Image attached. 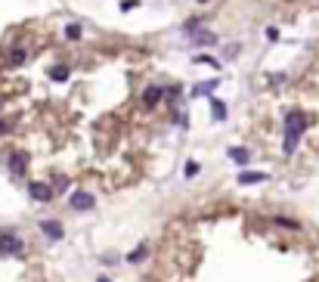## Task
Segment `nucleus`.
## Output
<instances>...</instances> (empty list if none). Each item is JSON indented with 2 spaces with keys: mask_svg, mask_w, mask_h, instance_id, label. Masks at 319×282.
Here are the masks:
<instances>
[{
  "mask_svg": "<svg viewBox=\"0 0 319 282\" xmlns=\"http://www.w3.org/2000/svg\"><path fill=\"white\" fill-rule=\"evenodd\" d=\"M307 130V115H300V112H291L288 121H285V152H294L297 149V139L300 133Z\"/></svg>",
  "mask_w": 319,
  "mask_h": 282,
  "instance_id": "f257e3e1",
  "label": "nucleus"
},
{
  "mask_svg": "<svg viewBox=\"0 0 319 282\" xmlns=\"http://www.w3.org/2000/svg\"><path fill=\"white\" fill-rule=\"evenodd\" d=\"M25 242L16 236V233H0V251L4 254H22Z\"/></svg>",
  "mask_w": 319,
  "mask_h": 282,
  "instance_id": "f03ea898",
  "label": "nucleus"
},
{
  "mask_svg": "<svg viewBox=\"0 0 319 282\" xmlns=\"http://www.w3.org/2000/svg\"><path fill=\"white\" fill-rule=\"evenodd\" d=\"M28 196H31L34 202H53V196H56V192H53V186H50V183L34 180V183L28 186Z\"/></svg>",
  "mask_w": 319,
  "mask_h": 282,
  "instance_id": "7ed1b4c3",
  "label": "nucleus"
},
{
  "mask_svg": "<svg viewBox=\"0 0 319 282\" xmlns=\"http://www.w3.org/2000/svg\"><path fill=\"white\" fill-rule=\"evenodd\" d=\"M41 233H44L47 239H53V242H59V239L65 236V230H62L59 220H41Z\"/></svg>",
  "mask_w": 319,
  "mask_h": 282,
  "instance_id": "20e7f679",
  "label": "nucleus"
},
{
  "mask_svg": "<svg viewBox=\"0 0 319 282\" xmlns=\"http://www.w3.org/2000/svg\"><path fill=\"white\" fill-rule=\"evenodd\" d=\"M68 205H72L75 211H90L93 208V196H90V192H84V189H78L75 196L68 199Z\"/></svg>",
  "mask_w": 319,
  "mask_h": 282,
  "instance_id": "39448f33",
  "label": "nucleus"
},
{
  "mask_svg": "<svg viewBox=\"0 0 319 282\" xmlns=\"http://www.w3.org/2000/svg\"><path fill=\"white\" fill-rule=\"evenodd\" d=\"M239 183H242V186L267 183V174H263V171H242V174H239Z\"/></svg>",
  "mask_w": 319,
  "mask_h": 282,
  "instance_id": "423d86ee",
  "label": "nucleus"
},
{
  "mask_svg": "<svg viewBox=\"0 0 319 282\" xmlns=\"http://www.w3.org/2000/svg\"><path fill=\"white\" fill-rule=\"evenodd\" d=\"M25 165H28V158L22 152H13L10 155V171L16 174V177H22V174H25Z\"/></svg>",
  "mask_w": 319,
  "mask_h": 282,
  "instance_id": "0eeeda50",
  "label": "nucleus"
},
{
  "mask_svg": "<svg viewBox=\"0 0 319 282\" xmlns=\"http://www.w3.org/2000/svg\"><path fill=\"white\" fill-rule=\"evenodd\" d=\"M192 41H196L199 47H211V44H217V34H211V31H199V28H192Z\"/></svg>",
  "mask_w": 319,
  "mask_h": 282,
  "instance_id": "6e6552de",
  "label": "nucleus"
},
{
  "mask_svg": "<svg viewBox=\"0 0 319 282\" xmlns=\"http://www.w3.org/2000/svg\"><path fill=\"white\" fill-rule=\"evenodd\" d=\"M162 93H165V90H162V87H158V84H152V87H149V90L143 93V99H146V109H152V105H155L158 99H162Z\"/></svg>",
  "mask_w": 319,
  "mask_h": 282,
  "instance_id": "1a4fd4ad",
  "label": "nucleus"
},
{
  "mask_svg": "<svg viewBox=\"0 0 319 282\" xmlns=\"http://www.w3.org/2000/svg\"><path fill=\"white\" fill-rule=\"evenodd\" d=\"M211 112H214V118H217V121H223V118H226V105L214 96V99H211Z\"/></svg>",
  "mask_w": 319,
  "mask_h": 282,
  "instance_id": "9d476101",
  "label": "nucleus"
},
{
  "mask_svg": "<svg viewBox=\"0 0 319 282\" xmlns=\"http://www.w3.org/2000/svg\"><path fill=\"white\" fill-rule=\"evenodd\" d=\"M229 158H233V162H239V165H245V162H248V152L239 149V146H233V149H229Z\"/></svg>",
  "mask_w": 319,
  "mask_h": 282,
  "instance_id": "9b49d317",
  "label": "nucleus"
},
{
  "mask_svg": "<svg viewBox=\"0 0 319 282\" xmlns=\"http://www.w3.org/2000/svg\"><path fill=\"white\" fill-rule=\"evenodd\" d=\"M10 62H13V65H22V62H25V50H22V47L13 50V53H10Z\"/></svg>",
  "mask_w": 319,
  "mask_h": 282,
  "instance_id": "f8f14e48",
  "label": "nucleus"
},
{
  "mask_svg": "<svg viewBox=\"0 0 319 282\" xmlns=\"http://www.w3.org/2000/svg\"><path fill=\"white\" fill-rule=\"evenodd\" d=\"M65 38L78 41V38H81V25H65Z\"/></svg>",
  "mask_w": 319,
  "mask_h": 282,
  "instance_id": "ddd939ff",
  "label": "nucleus"
},
{
  "mask_svg": "<svg viewBox=\"0 0 319 282\" xmlns=\"http://www.w3.org/2000/svg\"><path fill=\"white\" fill-rule=\"evenodd\" d=\"M143 257H146V245H139L136 251H130V257H127V260H130V263H136V260H143Z\"/></svg>",
  "mask_w": 319,
  "mask_h": 282,
  "instance_id": "4468645a",
  "label": "nucleus"
},
{
  "mask_svg": "<svg viewBox=\"0 0 319 282\" xmlns=\"http://www.w3.org/2000/svg\"><path fill=\"white\" fill-rule=\"evenodd\" d=\"M199 171H202V165H199V162H186V177H196Z\"/></svg>",
  "mask_w": 319,
  "mask_h": 282,
  "instance_id": "2eb2a0df",
  "label": "nucleus"
},
{
  "mask_svg": "<svg viewBox=\"0 0 319 282\" xmlns=\"http://www.w3.org/2000/svg\"><path fill=\"white\" fill-rule=\"evenodd\" d=\"M279 226H285V230H297V220H288V217H276Z\"/></svg>",
  "mask_w": 319,
  "mask_h": 282,
  "instance_id": "dca6fc26",
  "label": "nucleus"
},
{
  "mask_svg": "<svg viewBox=\"0 0 319 282\" xmlns=\"http://www.w3.org/2000/svg\"><path fill=\"white\" fill-rule=\"evenodd\" d=\"M53 78H56V81H65V78H68V68L56 65V68H53Z\"/></svg>",
  "mask_w": 319,
  "mask_h": 282,
  "instance_id": "f3484780",
  "label": "nucleus"
},
{
  "mask_svg": "<svg viewBox=\"0 0 319 282\" xmlns=\"http://www.w3.org/2000/svg\"><path fill=\"white\" fill-rule=\"evenodd\" d=\"M10 130V124H7V121H0V133H7Z\"/></svg>",
  "mask_w": 319,
  "mask_h": 282,
  "instance_id": "a211bd4d",
  "label": "nucleus"
},
{
  "mask_svg": "<svg viewBox=\"0 0 319 282\" xmlns=\"http://www.w3.org/2000/svg\"><path fill=\"white\" fill-rule=\"evenodd\" d=\"M96 282H112V279H109V276H99V279H96Z\"/></svg>",
  "mask_w": 319,
  "mask_h": 282,
  "instance_id": "6ab92c4d",
  "label": "nucleus"
}]
</instances>
